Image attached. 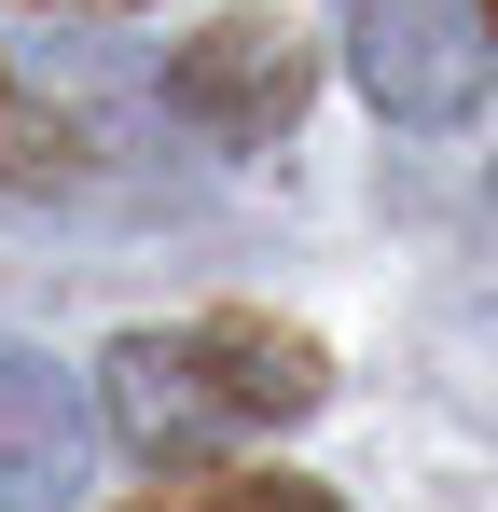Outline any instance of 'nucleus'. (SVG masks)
<instances>
[{"label":"nucleus","instance_id":"1","mask_svg":"<svg viewBox=\"0 0 498 512\" xmlns=\"http://www.w3.org/2000/svg\"><path fill=\"white\" fill-rule=\"evenodd\" d=\"M332 360L277 319H166V333H125L97 360V402H111V443L139 471H194L222 443H263V429L319 416Z\"/></svg>","mask_w":498,"mask_h":512},{"label":"nucleus","instance_id":"2","mask_svg":"<svg viewBox=\"0 0 498 512\" xmlns=\"http://www.w3.org/2000/svg\"><path fill=\"white\" fill-rule=\"evenodd\" d=\"M346 70L388 125H457L485 97V14L471 0H346Z\"/></svg>","mask_w":498,"mask_h":512},{"label":"nucleus","instance_id":"3","mask_svg":"<svg viewBox=\"0 0 498 512\" xmlns=\"http://www.w3.org/2000/svg\"><path fill=\"white\" fill-rule=\"evenodd\" d=\"M166 111H180L194 139H222V153H263V139H291V111H305V42H291L277 14H222L208 42L166 56Z\"/></svg>","mask_w":498,"mask_h":512},{"label":"nucleus","instance_id":"4","mask_svg":"<svg viewBox=\"0 0 498 512\" xmlns=\"http://www.w3.org/2000/svg\"><path fill=\"white\" fill-rule=\"evenodd\" d=\"M83 499V388L42 346H0V512H70Z\"/></svg>","mask_w":498,"mask_h":512},{"label":"nucleus","instance_id":"5","mask_svg":"<svg viewBox=\"0 0 498 512\" xmlns=\"http://www.w3.org/2000/svg\"><path fill=\"white\" fill-rule=\"evenodd\" d=\"M83 153H97V125L56 111V97L28 84V70H0V180H28V194H70Z\"/></svg>","mask_w":498,"mask_h":512},{"label":"nucleus","instance_id":"6","mask_svg":"<svg viewBox=\"0 0 498 512\" xmlns=\"http://www.w3.org/2000/svg\"><path fill=\"white\" fill-rule=\"evenodd\" d=\"M153 512H332L319 485H208V499H153Z\"/></svg>","mask_w":498,"mask_h":512},{"label":"nucleus","instance_id":"7","mask_svg":"<svg viewBox=\"0 0 498 512\" xmlns=\"http://www.w3.org/2000/svg\"><path fill=\"white\" fill-rule=\"evenodd\" d=\"M42 14H111V0H42Z\"/></svg>","mask_w":498,"mask_h":512},{"label":"nucleus","instance_id":"8","mask_svg":"<svg viewBox=\"0 0 498 512\" xmlns=\"http://www.w3.org/2000/svg\"><path fill=\"white\" fill-rule=\"evenodd\" d=\"M485 42H498V14H485Z\"/></svg>","mask_w":498,"mask_h":512}]
</instances>
